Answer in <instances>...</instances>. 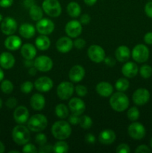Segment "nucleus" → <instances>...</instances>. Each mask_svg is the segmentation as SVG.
<instances>
[{"instance_id":"f257e3e1","label":"nucleus","mask_w":152,"mask_h":153,"mask_svg":"<svg viewBox=\"0 0 152 153\" xmlns=\"http://www.w3.org/2000/svg\"><path fill=\"white\" fill-rule=\"evenodd\" d=\"M52 133L58 140H66L72 134V128L69 122L65 120L56 121L52 126Z\"/></svg>"},{"instance_id":"f03ea898","label":"nucleus","mask_w":152,"mask_h":153,"mask_svg":"<svg viewBox=\"0 0 152 153\" xmlns=\"http://www.w3.org/2000/svg\"><path fill=\"white\" fill-rule=\"evenodd\" d=\"M130 101L128 96L123 92H118L112 94L110 99V107L117 112H122L128 109Z\"/></svg>"},{"instance_id":"7ed1b4c3","label":"nucleus","mask_w":152,"mask_h":153,"mask_svg":"<svg viewBox=\"0 0 152 153\" xmlns=\"http://www.w3.org/2000/svg\"><path fill=\"white\" fill-rule=\"evenodd\" d=\"M12 138L18 145H25L30 140V130L23 124H19L12 131Z\"/></svg>"},{"instance_id":"20e7f679","label":"nucleus","mask_w":152,"mask_h":153,"mask_svg":"<svg viewBox=\"0 0 152 153\" xmlns=\"http://www.w3.org/2000/svg\"><path fill=\"white\" fill-rule=\"evenodd\" d=\"M48 125V120L45 115L37 114L33 115L28 119L27 126L30 131L34 132H40L46 128Z\"/></svg>"},{"instance_id":"39448f33","label":"nucleus","mask_w":152,"mask_h":153,"mask_svg":"<svg viewBox=\"0 0 152 153\" xmlns=\"http://www.w3.org/2000/svg\"><path fill=\"white\" fill-rule=\"evenodd\" d=\"M42 8L51 17H58L62 12V7L58 0H44L42 4Z\"/></svg>"},{"instance_id":"423d86ee","label":"nucleus","mask_w":152,"mask_h":153,"mask_svg":"<svg viewBox=\"0 0 152 153\" xmlns=\"http://www.w3.org/2000/svg\"><path fill=\"white\" fill-rule=\"evenodd\" d=\"M132 58L136 62L145 63L149 58V49L144 44H138L132 50Z\"/></svg>"},{"instance_id":"0eeeda50","label":"nucleus","mask_w":152,"mask_h":153,"mask_svg":"<svg viewBox=\"0 0 152 153\" xmlns=\"http://www.w3.org/2000/svg\"><path fill=\"white\" fill-rule=\"evenodd\" d=\"M75 87L69 82H63L57 88V94L61 100H67L72 96Z\"/></svg>"},{"instance_id":"6e6552de","label":"nucleus","mask_w":152,"mask_h":153,"mask_svg":"<svg viewBox=\"0 0 152 153\" xmlns=\"http://www.w3.org/2000/svg\"><path fill=\"white\" fill-rule=\"evenodd\" d=\"M34 66L37 70L40 72L50 71L53 67V61L46 55H40L35 58L34 61Z\"/></svg>"},{"instance_id":"1a4fd4ad","label":"nucleus","mask_w":152,"mask_h":153,"mask_svg":"<svg viewBox=\"0 0 152 153\" xmlns=\"http://www.w3.org/2000/svg\"><path fill=\"white\" fill-rule=\"evenodd\" d=\"M87 55L89 59L95 63L102 62L106 57L104 49L98 45H92L89 46Z\"/></svg>"},{"instance_id":"9d476101","label":"nucleus","mask_w":152,"mask_h":153,"mask_svg":"<svg viewBox=\"0 0 152 153\" xmlns=\"http://www.w3.org/2000/svg\"><path fill=\"white\" fill-rule=\"evenodd\" d=\"M128 134L130 137L135 140H141L145 136V128L142 124L138 122H134L128 126Z\"/></svg>"},{"instance_id":"9b49d317","label":"nucleus","mask_w":152,"mask_h":153,"mask_svg":"<svg viewBox=\"0 0 152 153\" xmlns=\"http://www.w3.org/2000/svg\"><path fill=\"white\" fill-rule=\"evenodd\" d=\"M133 101L137 105L142 106L145 105L150 99V93L145 88H139L136 90L132 96Z\"/></svg>"},{"instance_id":"f8f14e48","label":"nucleus","mask_w":152,"mask_h":153,"mask_svg":"<svg viewBox=\"0 0 152 153\" xmlns=\"http://www.w3.org/2000/svg\"><path fill=\"white\" fill-rule=\"evenodd\" d=\"M36 28L37 31L40 34H44V35H49L53 32L55 29V24L51 19L44 18L37 21L36 24Z\"/></svg>"},{"instance_id":"ddd939ff","label":"nucleus","mask_w":152,"mask_h":153,"mask_svg":"<svg viewBox=\"0 0 152 153\" xmlns=\"http://www.w3.org/2000/svg\"><path fill=\"white\" fill-rule=\"evenodd\" d=\"M65 31L68 37L76 38L80 35L82 32V25L80 21L71 20L66 25Z\"/></svg>"},{"instance_id":"4468645a","label":"nucleus","mask_w":152,"mask_h":153,"mask_svg":"<svg viewBox=\"0 0 152 153\" xmlns=\"http://www.w3.org/2000/svg\"><path fill=\"white\" fill-rule=\"evenodd\" d=\"M17 29L16 21L12 17H5L1 23V31L5 35H11L16 32Z\"/></svg>"},{"instance_id":"2eb2a0df","label":"nucleus","mask_w":152,"mask_h":153,"mask_svg":"<svg viewBox=\"0 0 152 153\" xmlns=\"http://www.w3.org/2000/svg\"><path fill=\"white\" fill-rule=\"evenodd\" d=\"M69 108L71 111L72 114L80 116L85 111L86 105L83 100H80V98L75 97L71 99L69 102Z\"/></svg>"},{"instance_id":"dca6fc26","label":"nucleus","mask_w":152,"mask_h":153,"mask_svg":"<svg viewBox=\"0 0 152 153\" xmlns=\"http://www.w3.org/2000/svg\"><path fill=\"white\" fill-rule=\"evenodd\" d=\"M34 88L40 92H48L53 88V82L49 77L42 76L35 81Z\"/></svg>"},{"instance_id":"f3484780","label":"nucleus","mask_w":152,"mask_h":153,"mask_svg":"<svg viewBox=\"0 0 152 153\" xmlns=\"http://www.w3.org/2000/svg\"><path fill=\"white\" fill-rule=\"evenodd\" d=\"M13 119L19 124L26 123L29 119V112L28 108L23 105L16 107L13 112Z\"/></svg>"},{"instance_id":"a211bd4d","label":"nucleus","mask_w":152,"mask_h":153,"mask_svg":"<svg viewBox=\"0 0 152 153\" xmlns=\"http://www.w3.org/2000/svg\"><path fill=\"white\" fill-rule=\"evenodd\" d=\"M73 47V41L69 37H62L56 42V49L61 53H67Z\"/></svg>"},{"instance_id":"6ab92c4d","label":"nucleus","mask_w":152,"mask_h":153,"mask_svg":"<svg viewBox=\"0 0 152 153\" xmlns=\"http://www.w3.org/2000/svg\"><path fill=\"white\" fill-rule=\"evenodd\" d=\"M85 70L82 66L75 65L71 68L69 73V78L74 83L80 82L84 78Z\"/></svg>"},{"instance_id":"aec40b11","label":"nucleus","mask_w":152,"mask_h":153,"mask_svg":"<svg viewBox=\"0 0 152 153\" xmlns=\"http://www.w3.org/2000/svg\"><path fill=\"white\" fill-rule=\"evenodd\" d=\"M139 72L138 66L132 61L126 62L122 67V73L126 78H134Z\"/></svg>"},{"instance_id":"412c9836","label":"nucleus","mask_w":152,"mask_h":153,"mask_svg":"<svg viewBox=\"0 0 152 153\" xmlns=\"http://www.w3.org/2000/svg\"><path fill=\"white\" fill-rule=\"evenodd\" d=\"M116 133L111 129H104L99 134L98 140L99 142L104 145L112 144L116 140Z\"/></svg>"},{"instance_id":"4be33fe9","label":"nucleus","mask_w":152,"mask_h":153,"mask_svg":"<svg viewBox=\"0 0 152 153\" xmlns=\"http://www.w3.org/2000/svg\"><path fill=\"white\" fill-rule=\"evenodd\" d=\"M95 90L98 95L103 97H108L112 95L113 92V87L110 83L107 82H99L95 87Z\"/></svg>"},{"instance_id":"5701e85b","label":"nucleus","mask_w":152,"mask_h":153,"mask_svg":"<svg viewBox=\"0 0 152 153\" xmlns=\"http://www.w3.org/2000/svg\"><path fill=\"white\" fill-rule=\"evenodd\" d=\"M4 46L8 50H17L22 46V40L16 35H9L4 41Z\"/></svg>"},{"instance_id":"b1692460","label":"nucleus","mask_w":152,"mask_h":153,"mask_svg":"<svg viewBox=\"0 0 152 153\" xmlns=\"http://www.w3.org/2000/svg\"><path fill=\"white\" fill-rule=\"evenodd\" d=\"M15 58L11 53L2 52L0 55V66L5 70H9L14 66Z\"/></svg>"},{"instance_id":"393cba45","label":"nucleus","mask_w":152,"mask_h":153,"mask_svg":"<svg viewBox=\"0 0 152 153\" xmlns=\"http://www.w3.org/2000/svg\"><path fill=\"white\" fill-rule=\"evenodd\" d=\"M30 104L31 108L35 111H41L44 108L46 105L45 97L40 94H34L30 100Z\"/></svg>"},{"instance_id":"a878e982","label":"nucleus","mask_w":152,"mask_h":153,"mask_svg":"<svg viewBox=\"0 0 152 153\" xmlns=\"http://www.w3.org/2000/svg\"><path fill=\"white\" fill-rule=\"evenodd\" d=\"M21 55L25 60H33L37 55V49L31 43H25L21 46Z\"/></svg>"},{"instance_id":"bb28decb","label":"nucleus","mask_w":152,"mask_h":153,"mask_svg":"<svg viewBox=\"0 0 152 153\" xmlns=\"http://www.w3.org/2000/svg\"><path fill=\"white\" fill-rule=\"evenodd\" d=\"M115 56L117 61L119 62H125L128 61L131 56V50L127 46H119L117 49H116L115 52Z\"/></svg>"},{"instance_id":"cd10ccee","label":"nucleus","mask_w":152,"mask_h":153,"mask_svg":"<svg viewBox=\"0 0 152 153\" xmlns=\"http://www.w3.org/2000/svg\"><path fill=\"white\" fill-rule=\"evenodd\" d=\"M19 32L22 37L30 39L35 34V28L33 25L29 23H24L20 25Z\"/></svg>"},{"instance_id":"c85d7f7f","label":"nucleus","mask_w":152,"mask_h":153,"mask_svg":"<svg viewBox=\"0 0 152 153\" xmlns=\"http://www.w3.org/2000/svg\"><path fill=\"white\" fill-rule=\"evenodd\" d=\"M51 41L47 35L41 34L37 37L35 40V46L38 49L41 51L47 50L50 47Z\"/></svg>"},{"instance_id":"c756f323","label":"nucleus","mask_w":152,"mask_h":153,"mask_svg":"<svg viewBox=\"0 0 152 153\" xmlns=\"http://www.w3.org/2000/svg\"><path fill=\"white\" fill-rule=\"evenodd\" d=\"M66 10L68 14L71 17L76 18L79 16L81 13V8L79 4L76 1H71L68 4L66 7Z\"/></svg>"},{"instance_id":"7c9ffc66","label":"nucleus","mask_w":152,"mask_h":153,"mask_svg":"<svg viewBox=\"0 0 152 153\" xmlns=\"http://www.w3.org/2000/svg\"><path fill=\"white\" fill-rule=\"evenodd\" d=\"M29 15L30 17L34 21H39L43 18V8L37 4H33L29 8Z\"/></svg>"},{"instance_id":"2f4dec72","label":"nucleus","mask_w":152,"mask_h":153,"mask_svg":"<svg viewBox=\"0 0 152 153\" xmlns=\"http://www.w3.org/2000/svg\"><path fill=\"white\" fill-rule=\"evenodd\" d=\"M55 114L60 119H66L69 115V111L67 106L64 104H58L55 107Z\"/></svg>"},{"instance_id":"473e14b6","label":"nucleus","mask_w":152,"mask_h":153,"mask_svg":"<svg viewBox=\"0 0 152 153\" xmlns=\"http://www.w3.org/2000/svg\"><path fill=\"white\" fill-rule=\"evenodd\" d=\"M130 86V82L125 78H120L116 81L115 84V88L119 92H125L128 89Z\"/></svg>"},{"instance_id":"72a5a7b5","label":"nucleus","mask_w":152,"mask_h":153,"mask_svg":"<svg viewBox=\"0 0 152 153\" xmlns=\"http://www.w3.org/2000/svg\"><path fill=\"white\" fill-rule=\"evenodd\" d=\"M68 151V144L65 141H63V140L56 142L53 146V152L55 153H66Z\"/></svg>"},{"instance_id":"f704fd0d","label":"nucleus","mask_w":152,"mask_h":153,"mask_svg":"<svg viewBox=\"0 0 152 153\" xmlns=\"http://www.w3.org/2000/svg\"><path fill=\"white\" fill-rule=\"evenodd\" d=\"M79 125L83 129H89L92 125V120L89 116L83 115V116L80 117Z\"/></svg>"},{"instance_id":"c9c22d12","label":"nucleus","mask_w":152,"mask_h":153,"mask_svg":"<svg viewBox=\"0 0 152 153\" xmlns=\"http://www.w3.org/2000/svg\"><path fill=\"white\" fill-rule=\"evenodd\" d=\"M1 90L4 94H10L13 90V83L9 80H2L1 84Z\"/></svg>"},{"instance_id":"e433bc0d","label":"nucleus","mask_w":152,"mask_h":153,"mask_svg":"<svg viewBox=\"0 0 152 153\" xmlns=\"http://www.w3.org/2000/svg\"><path fill=\"white\" fill-rule=\"evenodd\" d=\"M128 118L131 121H136L139 118L140 113L139 109L137 107H131L127 113Z\"/></svg>"},{"instance_id":"4c0bfd02","label":"nucleus","mask_w":152,"mask_h":153,"mask_svg":"<svg viewBox=\"0 0 152 153\" xmlns=\"http://www.w3.org/2000/svg\"><path fill=\"white\" fill-rule=\"evenodd\" d=\"M139 74L144 79H148L152 76V67L147 64L142 65L139 69Z\"/></svg>"},{"instance_id":"58836bf2","label":"nucleus","mask_w":152,"mask_h":153,"mask_svg":"<svg viewBox=\"0 0 152 153\" xmlns=\"http://www.w3.org/2000/svg\"><path fill=\"white\" fill-rule=\"evenodd\" d=\"M34 85L30 81H26V82H23V83L21 85L20 87V91H22L23 94H28L33 91L34 89Z\"/></svg>"},{"instance_id":"ea45409f","label":"nucleus","mask_w":152,"mask_h":153,"mask_svg":"<svg viewBox=\"0 0 152 153\" xmlns=\"http://www.w3.org/2000/svg\"><path fill=\"white\" fill-rule=\"evenodd\" d=\"M23 148H22V152L25 153H37L38 152L37 147L34 146L32 143H25L23 145Z\"/></svg>"},{"instance_id":"a19ab883","label":"nucleus","mask_w":152,"mask_h":153,"mask_svg":"<svg viewBox=\"0 0 152 153\" xmlns=\"http://www.w3.org/2000/svg\"><path fill=\"white\" fill-rule=\"evenodd\" d=\"M75 92L79 97H85V96L87 94V88H86V86L82 85H78L75 88Z\"/></svg>"},{"instance_id":"79ce46f5","label":"nucleus","mask_w":152,"mask_h":153,"mask_svg":"<svg viewBox=\"0 0 152 153\" xmlns=\"http://www.w3.org/2000/svg\"><path fill=\"white\" fill-rule=\"evenodd\" d=\"M35 141L39 146H43V145L46 144L47 142V137H46V134L43 133H39L36 135Z\"/></svg>"},{"instance_id":"37998d69","label":"nucleus","mask_w":152,"mask_h":153,"mask_svg":"<svg viewBox=\"0 0 152 153\" xmlns=\"http://www.w3.org/2000/svg\"><path fill=\"white\" fill-rule=\"evenodd\" d=\"M116 152L117 153H129L131 152V149H130V146L126 143H121L117 146Z\"/></svg>"},{"instance_id":"c03bdc74","label":"nucleus","mask_w":152,"mask_h":153,"mask_svg":"<svg viewBox=\"0 0 152 153\" xmlns=\"http://www.w3.org/2000/svg\"><path fill=\"white\" fill-rule=\"evenodd\" d=\"M79 120H80V117L77 115L72 114L71 115H69L68 117V122L70 125L76 126L79 124Z\"/></svg>"},{"instance_id":"a18cd8bd","label":"nucleus","mask_w":152,"mask_h":153,"mask_svg":"<svg viewBox=\"0 0 152 153\" xmlns=\"http://www.w3.org/2000/svg\"><path fill=\"white\" fill-rule=\"evenodd\" d=\"M85 46H86V41L82 38H77L73 42V46H75V47L78 49H82Z\"/></svg>"},{"instance_id":"49530a36","label":"nucleus","mask_w":152,"mask_h":153,"mask_svg":"<svg viewBox=\"0 0 152 153\" xmlns=\"http://www.w3.org/2000/svg\"><path fill=\"white\" fill-rule=\"evenodd\" d=\"M53 151V146L49 144H44L43 146H40L38 152L40 153H49Z\"/></svg>"},{"instance_id":"de8ad7c7","label":"nucleus","mask_w":152,"mask_h":153,"mask_svg":"<svg viewBox=\"0 0 152 153\" xmlns=\"http://www.w3.org/2000/svg\"><path fill=\"white\" fill-rule=\"evenodd\" d=\"M151 152L150 148L146 145H139L135 149L136 153H150Z\"/></svg>"},{"instance_id":"09e8293b","label":"nucleus","mask_w":152,"mask_h":153,"mask_svg":"<svg viewBox=\"0 0 152 153\" xmlns=\"http://www.w3.org/2000/svg\"><path fill=\"white\" fill-rule=\"evenodd\" d=\"M17 105V100L14 97H10L6 101V106L9 108H13Z\"/></svg>"},{"instance_id":"8fccbe9b","label":"nucleus","mask_w":152,"mask_h":153,"mask_svg":"<svg viewBox=\"0 0 152 153\" xmlns=\"http://www.w3.org/2000/svg\"><path fill=\"white\" fill-rule=\"evenodd\" d=\"M145 12L148 17L152 18V1H149L145 4Z\"/></svg>"},{"instance_id":"3c124183","label":"nucleus","mask_w":152,"mask_h":153,"mask_svg":"<svg viewBox=\"0 0 152 153\" xmlns=\"http://www.w3.org/2000/svg\"><path fill=\"white\" fill-rule=\"evenodd\" d=\"M85 141L87 143H90V144H92V143H95V137L91 133H88L85 135Z\"/></svg>"},{"instance_id":"603ef678","label":"nucleus","mask_w":152,"mask_h":153,"mask_svg":"<svg viewBox=\"0 0 152 153\" xmlns=\"http://www.w3.org/2000/svg\"><path fill=\"white\" fill-rule=\"evenodd\" d=\"M91 20V18L89 16V14H83L80 16V22L81 24L83 25H86V24H89V22Z\"/></svg>"},{"instance_id":"864d4df0","label":"nucleus","mask_w":152,"mask_h":153,"mask_svg":"<svg viewBox=\"0 0 152 153\" xmlns=\"http://www.w3.org/2000/svg\"><path fill=\"white\" fill-rule=\"evenodd\" d=\"M104 61L105 64H107L109 67H113L116 64V60L112 57H105Z\"/></svg>"},{"instance_id":"5fc2aeb1","label":"nucleus","mask_w":152,"mask_h":153,"mask_svg":"<svg viewBox=\"0 0 152 153\" xmlns=\"http://www.w3.org/2000/svg\"><path fill=\"white\" fill-rule=\"evenodd\" d=\"M13 0H0V7H8L12 5Z\"/></svg>"},{"instance_id":"6e6d98bb","label":"nucleus","mask_w":152,"mask_h":153,"mask_svg":"<svg viewBox=\"0 0 152 153\" xmlns=\"http://www.w3.org/2000/svg\"><path fill=\"white\" fill-rule=\"evenodd\" d=\"M144 41L145 43L149 45H152V31L146 33L144 36Z\"/></svg>"},{"instance_id":"4d7b16f0","label":"nucleus","mask_w":152,"mask_h":153,"mask_svg":"<svg viewBox=\"0 0 152 153\" xmlns=\"http://www.w3.org/2000/svg\"><path fill=\"white\" fill-rule=\"evenodd\" d=\"M85 4L88 6H92L97 2V0H83Z\"/></svg>"},{"instance_id":"13d9d810","label":"nucleus","mask_w":152,"mask_h":153,"mask_svg":"<svg viewBox=\"0 0 152 153\" xmlns=\"http://www.w3.org/2000/svg\"><path fill=\"white\" fill-rule=\"evenodd\" d=\"M5 150V147H4V145L0 141V153H3Z\"/></svg>"},{"instance_id":"bf43d9fd","label":"nucleus","mask_w":152,"mask_h":153,"mask_svg":"<svg viewBox=\"0 0 152 153\" xmlns=\"http://www.w3.org/2000/svg\"><path fill=\"white\" fill-rule=\"evenodd\" d=\"M36 70H37V69L34 67V68H31L29 70V73L31 75V76H34V74H36Z\"/></svg>"},{"instance_id":"052dcab7","label":"nucleus","mask_w":152,"mask_h":153,"mask_svg":"<svg viewBox=\"0 0 152 153\" xmlns=\"http://www.w3.org/2000/svg\"><path fill=\"white\" fill-rule=\"evenodd\" d=\"M3 79H4V72L0 68V82L3 80Z\"/></svg>"},{"instance_id":"680f3d73","label":"nucleus","mask_w":152,"mask_h":153,"mask_svg":"<svg viewBox=\"0 0 152 153\" xmlns=\"http://www.w3.org/2000/svg\"><path fill=\"white\" fill-rule=\"evenodd\" d=\"M13 152H15V153H19V151H16V150H13V151H10L9 153H13Z\"/></svg>"},{"instance_id":"e2e57ef3","label":"nucleus","mask_w":152,"mask_h":153,"mask_svg":"<svg viewBox=\"0 0 152 153\" xmlns=\"http://www.w3.org/2000/svg\"><path fill=\"white\" fill-rule=\"evenodd\" d=\"M1 107H2V100L0 99V109L1 108Z\"/></svg>"},{"instance_id":"0e129e2a","label":"nucleus","mask_w":152,"mask_h":153,"mask_svg":"<svg viewBox=\"0 0 152 153\" xmlns=\"http://www.w3.org/2000/svg\"><path fill=\"white\" fill-rule=\"evenodd\" d=\"M2 15L1 14V13H0V22H1V21H2Z\"/></svg>"},{"instance_id":"69168bd1","label":"nucleus","mask_w":152,"mask_h":153,"mask_svg":"<svg viewBox=\"0 0 152 153\" xmlns=\"http://www.w3.org/2000/svg\"><path fill=\"white\" fill-rule=\"evenodd\" d=\"M150 145H151V149H152V138L151 139V141H150Z\"/></svg>"}]
</instances>
